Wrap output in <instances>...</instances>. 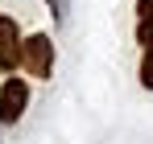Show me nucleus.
Returning <instances> with one entry per match:
<instances>
[{
    "label": "nucleus",
    "mask_w": 153,
    "mask_h": 144,
    "mask_svg": "<svg viewBox=\"0 0 153 144\" xmlns=\"http://www.w3.org/2000/svg\"><path fill=\"white\" fill-rule=\"evenodd\" d=\"M21 70H29L33 78H50L54 70V46L46 33H33L21 41Z\"/></svg>",
    "instance_id": "nucleus-1"
},
{
    "label": "nucleus",
    "mask_w": 153,
    "mask_h": 144,
    "mask_svg": "<svg viewBox=\"0 0 153 144\" xmlns=\"http://www.w3.org/2000/svg\"><path fill=\"white\" fill-rule=\"evenodd\" d=\"M29 107V82L25 78H4L0 87V123H17Z\"/></svg>",
    "instance_id": "nucleus-2"
},
{
    "label": "nucleus",
    "mask_w": 153,
    "mask_h": 144,
    "mask_svg": "<svg viewBox=\"0 0 153 144\" xmlns=\"http://www.w3.org/2000/svg\"><path fill=\"white\" fill-rule=\"evenodd\" d=\"M21 66V33L13 17H0V70Z\"/></svg>",
    "instance_id": "nucleus-3"
},
{
    "label": "nucleus",
    "mask_w": 153,
    "mask_h": 144,
    "mask_svg": "<svg viewBox=\"0 0 153 144\" xmlns=\"http://www.w3.org/2000/svg\"><path fill=\"white\" fill-rule=\"evenodd\" d=\"M137 41H141L145 49H153V17H145V21L137 25Z\"/></svg>",
    "instance_id": "nucleus-4"
},
{
    "label": "nucleus",
    "mask_w": 153,
    "mask_h": 144,
    "mask_svg": "<svg viewBox=\"0 0 153 144\" xmlns=\"http://www.w3.org/2000/svg\"><path fill=\"white\" fill-rule=\"evenodd\" d=\"M141 82L153 91V49H145V58H141Z\"/></svg>",
    "instance_id": "nucleus-5"
},
{
    "label": "nucleus",
    "mask_w": 153,
    "mask_h": 144,
    "mask_svg": "<svg viewBox=\"0 0 153 144\" xmlns=\"http://www.w3.org/2000/svg\"><path fill=\"white\" fill-rule=\"evenodd\" d=\"M137 12H141V21H145V17H153V0H137Z\"/></svg>",
    "instance_id": "nucleus-6"
},
{
    "label": "nucleus",
    "mask_w": 153,
    "mask_h": 144,
    "mask_svg": "<svg viewBox=\"0 0 153 144\" xmlns=\"http://www.w3.org/2000/svg\"><path fill=\"white\" fill-rule=\"evenodd\" d=\"M0 87H4V82H0Z\"/></svg>",
    "instance_id": "nucleus-7"
}]
</instances>
